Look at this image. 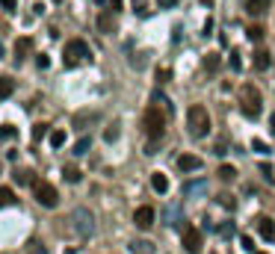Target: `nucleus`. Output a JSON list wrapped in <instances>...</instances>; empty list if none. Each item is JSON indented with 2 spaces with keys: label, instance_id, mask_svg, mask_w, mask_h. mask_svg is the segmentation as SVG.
<instances>
[{
  "label": "nucleus",
  "instance_id": "nucleus-24",
  "mask_svg": "<svg viewBox=\"0 0 275 254\" xmlns=\"http://www.w3.org/2000/svg\"><path fill=\"white\" fill-rule=\"evenodd\" d=\"M216 201L222 204L225 210H237V198H234V195H231V192H222V195H219V198H216Z\"/></svg>",
  "mask_w": 275,
  "mask_h": 254
},
{
  "label": "nucleus",
  "instance_id": "nucleus-34",
  "mask_svg": "<svg viewBox=\"0 0 275 254\" xmlns=\"http://www.w3.org/2000/svg\"><path fill=\"white\" fill-rule=\"evenodd\" d=\"M260 174H263V177H266L269 184H272V180H275V169H272V166H269V163H263V166H260Z\"/></svg>",
  "mask_w": 275,
  "mask_h": 254
},
{
  "label": "nucleus",
  "instance_id": "nucleus-4",
  "mask_svg": "<svg viewBox=\"0 0 275 254\" xmlns=\"http://www.w3.org/2000/svg\"><path fill=\"white\" fill-rule=\"evenodd\" d=\"M89 56H92V51H89L86 42L83 39H71V42H65V51H62V65L74 68L80 62H89Z\"/></svg>",
  "mask_w": 275,
  "mask_h": 254
},
{
  "label": "nucleus",
  "instance_id": "nucleus-25",
  "mask_svg": "<svg viewBox=\"0 0 275 254\" xmlns=\"http://www.w3.org/2000/svg\"><path fill=\"white\" fill-rule=\"evenodd\" d=\"M65 145V130H53L51 133V148H62Z\"/></svg>",
  "mask_w": 275,
  "mask_h": 254
},
{
  "label": "nucleus",
  "instance_id": "nucleus-28",
  "mask_svg": "<svg viewBox=\"0 0 275 254\" xmlns=\"http://www.w3.org/2000/svg\"><path fill=\"white\" fill-rule=\"evenodd\" d=\"M231 71H243V59H240V51H231V59H228Z\"/></svg>",
  "mask_w": 275,
  "mask_h": 254
},
{
  "label": "nucleus",
  "instance_id": "nucleus-37",
  "mask_svg": "<svg viewBox=\"0 0 275 254\" xmlns=\"http://www.w3.org/2000/svg\"><path fill=\"white\" fill-rule=\"evenodd\" d=\"M0 6H3V12H15V9H18V0H0Z\"/></svg>",
  "mask_w": 275,
  "mask_h": 254
},
{
  "label": "nucleus",
  "instance_id": "nucleus-36",
  "mask_svg": "<svg viewBox=\"0 0 275 254\" xmlns=\"http://www.w3.org/2000/svg\"><path fill=\"white\" fill-rule=\"evenodd\" d=\"M12 136H15V127H12V124H3V127H0V139H12Z\"/></svg>",
  "mask_w": 275,
  "mask_h": 254
},
{
  "label": "nucleus",
  "instance_id": "nucleus-47",
  "mask_svg": "<svg viewBox=\"0 0 275 254\" xmlns=\"http://www.w3.org/2000/svg\"><path fill=\"white\" fill-rule=\"evenodd\" d=\"M53 3H62V0H53Z\"/></svg>",
  "mask_w": 275,
  "mask_h": 254
},
{
  "label": "nucleus",
  "instance_id": "nucleus-43",
  "mask_svg": "<svg viewBox=\"0 0 275 254\" xmlns=\"http://www.w3.org/2000/svg\"><path fill=\"white\" fill-rule=\"evenodd\" d=\"M269 124H272V133H275V113L269 116Z\"/></svg>",
  "mask_w": 275,
  "mask_h": 254
},
{
  "label": "nucleus",
  "instance_id": "nucleus-21",
  "mask_svg": "<svg viewBox=\"0 0 275 254\" xmlns=\"http://www.w3.org/2000/svg\"><path fill=\"white\" fill-rule=\"evenodd\" d=\"M15 92V80H9V77H0V98H9Z\"/></svg>",
  "mask_w": 275,
  "mask_h": 254
},
{
  "label": "nucleus",
  "instance_id": "nucleus-13",
  "mask_svg": "<svg viewBox=\"0 0 275 254\" xmlns=\"http://www.w3.org/2000/svg\"><path fill=\"white\" fill-rule=\"evenodd\" d=\"M30 53H33V39H30V35H21V39L15 42V56H18V62H21V59H27Z\"/></svg>",
  "mask_w": 275,
  "mask_h": 254
},
{
  "label": "nucleus",
  "instance_id": "nucleus-26",
  "mask_svg": "<svg viewBox=\"0 0 275 254\" xmlns=\"http://www.w3.org/2000/svg\"><path fill=\"white\" fill-rule=\"evenodd\" d=\"M252 148H255L258 154H263V157H269V154H272V148H269L263 139H252Z\"/></svg>",
  "mask_w": 275,
  "mask_h": 254
},
{
  "label": "nucleus",
  "instance_id": "nucleus-2",
  "mask_svg": "<svg viewBox=\"0 0 275 254\" xmlns=\"http://www.w3.org/2000/svg\"><path fill=\"white\" fill-rule=\"evenodd\" d=\"M187 130L195 139H204L210 133V113H207L201 103H192L187 110Z\"/></svg>",
  "mask_w": 275,
  "mask_h": 254
},
{
  "label": "nucleus",
  "instance_id": "nucleus-17",
  "mask_svg": "<svg viewBox=\"0 0 275 254\" xmlns=\"http://www.w3.org/2000/svg\"><path fill=\"white\" fill-rule=\"evenodd\" d=\"M12 177H15L18 187H30V184H36V177H33V171L30 169H15L12 171Z\"/></svg>",
  "mask_w": 275,
  "mask_h": 254
},
{
  "label": "nucleus",
  "instance_id": "nucleus-11",
  "mask_svg": "<svg viewBox=\"0 0 275 254\" xmlns=\"http://www.w3.org/2000/svg\"><path fill=\"white\" fill-rule=\"evenodd\" d=\"M269 65H272V59H269V51L258 48V51L252 53V68H255V71H266Z\"/></svg>",
  "mask_w": 275,
  "mask_h": 254
},
{
  "label": "nucleus",
  "instance_id": "nucleus-23",
  "mask_svg": "<svg viewBox=\"0 0 275 254\" xmlns=\"http://www.w3.org/2000/svg\"><path fill=\"white\" fill-rule=\"evenodd\" d=\"M89 148H92V136H80V139H77V145H74V154L80 157V154H86Z\"/></svg>",
  "mask_w": 275,
  "mask_h": 254
},
{
  "label": "nucleus",
  "instance_id": "nucleus-38",
  "mask_svg": "<svg viewBox=\"0 0 275 254\" xmlns=\"http://www.w3.org/2000/svg\"><path fill=\"white\" fill-rule=\"evenodd\" d=\"M240 245H243V251H255V239H252V237H243Z\"/></svg>",
  "mask_w": 275,
  "mask_h": 254
},
{
  "label": "nucleus",
  "instance_id": "nucleus-41",
  "mask_svg": "<svg viewBox=\"0 0 275 254\" xmlns=\"http://www.w3.org/2000/svg\"><path fill=\"white\" fill-rule=\"evenodd\" d=\"M36 65H39V68H42V71H45V68L51 65V59H48V56L42 53V56H36Z\"/></svg>",
  "mask_w": 275,
  "mask_h": 254
},
{
  "label": "nucleus",
  "instance_id": "nucleus-3",
  "mask_svg": "<svg viewBox=\"0 0 275 254\" xmlns=\"http://www.w3.org/2000/svg\"><path fill=\"white\" fill-rule=\"evenodd\" d=\"M166 119H169V113H166L163 106L151 103V106L145 110V116H142V127H145V133L151 136V139H160V136L166 133Z\"/></svg>",
  "mask_w": 275,
  "mask_h": 254
},
{
  "label": "nucleus",
  "instance_id": "nucleus-12",
  "mask_svg": "<svg viewBox=\"0 0 275 254\" xmlns=\"http://www.w3.org/2000/svg\"><path fill=\"white\" fill-rule=\"evenodd\" d=\"M243 9H246L252 18H258L269 9V0H243Z\"/></svg>",
  "mask_w": 275,
  "mask_h": 254
},
{
  "label": "nucleus",
  "instance_id": "nucleus-30",
  "mask_svg": "<svg viewBox=\"0 0 275 254\" xmlns=\"http://www.w3.org/2000/svg\"><path fill=\"white\" fill-rule=\"evenodd\" d=\"M166 219H169V228H181V216H178V210H166Z\"/></svg>",
  "mask_w": 275,
  "mask_h": 254
},
{
  "label": "nucleus",
  "instance_id": "nucleus-33",
  "mask_svg": "<svg viewBox=\"0 0 275 254\" xmlns=\"http://www.w3.org/2000/svg\"><path fill=\"white\" fill-rule=\"evenodd\" d=\"M219 237H222V239H231V237H234V222H225L222 228H219Z\"/></svg>",
  "mask_w": 275,
  "mask_h": 254
},
{
  "label": "nucleus",
  "instance_id": "nucleus-29",
  "mask_svg": "<svg viewBox=\"0 0 275 254\" xmlns=\"http://www.w3.org/2000/svg\"><path fill=\"white\" fill-rule=\"evenodd\" d=\"M104 139H107V142H116V139H119V124H116V121L104 130Z\"/></svg>",
  "mask_w": 275,
  "mask_h": 254
},
{
  "label": "nucleus",
  "instance_id": "nucleus-44",
  "mask_svg": "<svg viewBox=\"0 0 275 254\" xmlns=\"http://www.w3.org/2000/svg\"><path fill=\"white\" fill-rule=\"evenodd\" d=\"M92 3H98V6H104V3H107V0H92Z\"/></svg>",
  "mask_w": 275,
  "mask_h": 254
},
{
  "label": "nucleus",
  "instance_id": "nucleus-14",
  "mask_svg": "<svg viewBox=\"0 0 275 254\" xmlns=\"http://www.w3.org/2000/svg\"><path fill=\"white\" fill-rule=\"evenodd\" d=\"M151 189H154L157 195H166L169 192V177L163 171H151Z\"/></svg>",
  "mask_w": 275,
  "mask_h": 254
},
{
  "label": "nucleus",
  "instance_id": "nucleus-16",
  "mask_svg": "<svg viewBox=\"0 0 275 254\" xmlns=\"http://www.w3.org/2000/svg\"><path fill=\"white\" fill-rule=\"evenodd\" d=\"M201 68H204V74H216L219 71V53L216 51H210V53H204V59H201Z\"/></svg>",
  "mask_w": 275,
  "mask_h": 254
},
{
  "label": "nucleus",
  "instance_id": "nucleus-27",
  "mask_svg": "<svg viewBox=\"0 0 275 254\" xmlns=\"http://www.w3.org/2000/svg\"><path fill=\"white\" fill-rule=\"evenodd\" d=\"M204 189H207L204 180H201V184H187V187H184V195H198V192H204Z\"/></svg>",
  "mask_w": 275,
  "mask_h": 254
},
{
  "label": "nucleus",
  "instance_id": "nucleus-20",
  "mask_svg": "<svg viewBox=\"0 0 275 254\" xmlns=\"http://www.w3.org/2000/svg\"><path fill=\"white\" fill-rule=\"evenodd\" d=\"M15 201H18V198H15V192H12V189L0 187V207H12Z\"/></svg>",
  "mask_w": 275,
  "mask_h": 254
},
{
  "label": "nucleus",
  "instance_id": "nucleus-18",
  "mask_svg": "<svg viewBox=\"0 0 275 254\" xmlns=\"http://www.w3.org/2000/svg\"><path fill=\"white\" fill-rule=\"evenodd\" d=\"M130 251L133 254H154V245H151L148 239H136V242H130Z\"/></svg>",
  "mask_w": 275,
  "mask_h": 254
},
{
  "label": "nucleus",
  "instance_id": "nucleus-31",
  "mask_svg": "<svg viewBox=\"0 0 275 254\" xmlns=\"http://www.w3.org/2000/svg\"><path fill=\"white\" fill-rule=\"evenodd\" d=\"M249 39H252V42H260V39H263V27H260V24H252V27H249Z\"/></svg>",
  "mask_w": 275,
  "mask_h": 254
},
{
  "label": "nucleus",
  "instance_id": "nucleus-46",
  "mask_svg": "<svg viewBox=\"0 0 275 254\" xmlns=\"http://www.w3.org/2000/svg\"><path fill=\"white\" fill-rule=\"evenodd\" d=\"M255 254H266V251H255Z\"/></svg>",
  "mask_w": 275,
  "mask_h": 254
},
{
  "label": "nucleus",
  "instance_id": "nucleus-15",
  "mask_svg": "<svg viewBox=\"0 0 275 254\" xmlns=\"http://www.w3.org/2000/svg\"><path fill=\"white\" fill-rule=\"evenodd\" d=\"M258 234L263 239H275V222L269 216H258Z\"/></svg>",
  "mask_w": 275,
  "mask_h": 254
},
{
  "label": "nucleus",
  "instance_id": "nucleus-35",
  "mask_svg": "<svg viewBox=\"0 0 275 254\" xmlns=\"http://www.w3.org/2000/svg\"><path fill=\"white\" fill-rule=\"evenodd\" d=\"M42 136H48V124H36V127H33V139H36V142H39Z\"/></svg>",
  "mask_w": 275,
  "mask_h": 254
},
{
  "label": "nucleus",
  "instance_id": "nucleus-7",
  "mask_svg": "<svg viewBox=\"0 0 275 254\" xmlns=\"http://www.w3.org/2000/svg\"><path fill=\"white\" fill-rule=\"evenodd\" d=\"M71 222H74V231H77L80 237H89V234L95 231V225H92V213H89V210H83V207L71 213Z\"/></svg>",
  "mask_w": 275,
  "mask_h": 254
},
{
  "label": "nucleus",
  "instance_id": "nucleus-1",
  "mask_svg": "<svg viewBox=\"0 0 275 254\" xmlns=\"http://www.w3.org/2000/svg\"><path fill=\"white\" fill-rule=\"evenodd\" d=\"M240 110L246 119H260V113H263V95H260L258 86L246 83L240 89Z\"/></svg>",
  "mask_w": 275,
  "mask_h": 254
},
{
  "label": "nucleus",
  "instance_id": "nucleus-9",
  "mask_svg": "<svg viewBox=\"0 0 275 254\" xmlns=\"http://www.w3.org/2000/svg\"><path fill=\"white\" fill-rule=\"evenodd\" d=\"M98 30L101 33H116V9H104L98 15Z\"/></svg>",
  "mask_w": 275,
  "mask_h": 254
},
{
  "label": "nucleus",
  "instance_id": "nucleus-8",
  "mask_svg": "<svg viewBox=\"0 0 275 254\" xmlns=\"http://www.w3.org/2000/svg\"><path fill=\"white\" fill-rule=\"evenodd\" d=\"M154 207H148V204H145V207H136V213H133V225H136L139 231H148V228H151V225H154Z\"/></svg>",
  "mask_w": 275,
  "mask_h": 254
},
{
  "label": "nucleus",
  "instance_id": "nucleus-40",
  "mask_svg": "<svg viewBox=\"0 0 275 254\" xmlns=\"http://www.w3.org/2000/svg\"><path fill=\"white\" fill-rule=\"evenodd\" d=\"M213 154H216V157L228 154V145H225V142H216V145H213Z\"/></svg>",
  "mask_w": 275,
  "mask_h": 254
},
{
  "label": "nucleus",
  "instance_id": "nucleus-22",
  "mask_svg": "<svg viewBox=\"0 0 275 254\" xmlns=\"http://www.w3.org/2000/svg\"><path fill=\"white\" fill-rule=\"evenodd\" d=\"M219 177H222L225 184H231V180L237 177V169H234V166H228V163H222V166H219Z\"/></svg>",
  "mask_w": 275,
  "mask_h": 254
},
{
  "label": "nucleus",
  "instance_id": "nucleus-5",
  "mask_svg": "<svg viewBox=\"0 0 275 254\" xmlns=\"http://www.w3.org/2000/svg\"><path fill=\"white\" fill-rule=\"evenodd\" d=\"M33 195H36V201L42 204V207H48V210H53V207L59 204V192H56V187L48 184V180H36Z\"/></svg>",
  "mask_w": 275,
  "mask_h": 254
},
{
  "label": "nucleus",
  "instance_id": "nucleus-42",
  "mask_svg": "<svg viewBox=\"0 0 275 254\" xmlns=\"http://www.w3.org/2000/svg\"><path fill=\"white\" fill-rule=\"evenodd\" d=\"M175 3H178V0H157V6H160V9H172Z\"/></svg>",
  "mask_w": 275,
  "mask_h": 254
},
{
  "label": "nucleus",
  "instance_id": "nucleus-45",
  "mask_svg": "<svg viewBox=\"0 0 275 254\" xmlns=\"http://www.w3.org/2000/svg\"><path fill=\"white\" fill-rule=\"evenodd\" d=\"M0 59H3V42H0Z\"/></svg>",
  "mask_w": 275,
  "mask_h": 254
},
{
  "label": "nucleus",
  "instance_id": "nucleus-19",
  "mask_svg": "<svg viewBox=\"0 0 275 254\" xmlns=\"http://www.w3.org/2000/svg\"><path fill=\"white\" fill-rule=\"evenodd\" d=\"M62 177H65L68 184H80V177H83V171L77 169V166H65V169H62Z\"/></svg>",
  "mask_w": 275,
  "mask_h": 254
},
{
  "label": "nucleus",
  "instance_id": "nucleus-39",
  "mask_svg": "<svg viewBox=\"0 0 275 254\" xmlns=\"http://www.w3.org/2000/svg\"><path fill=\"white\" fill-rule=\"evenodd\" d=\"M169 77H172V71H169V68H157V80H160V83H166Z\"/></svg>",
  "mask_w": 275,
  "mask_h": 254
},
{
  "label": "nucleus",
  "instance_id": "nucleus-32",
  "mask_svg": "<svg viewBox=\"0 0 275 254\" xmlns=\"http://www.w3.org/2000/svg\"><path fill=\"white\" fill-rule=\"evenodd\" d=\"M27 254H48V248H45V245H42L39 239H33V242L27 245Z\"/></svg>",
  "mask_w": 275,
  "mask_h": 254
},
{
  "label": "nucleus",
  "instance_id": "nucleus-6",
  "mask_svg": "<svg viewBox=\"0 0 275 254\" xmlns=\"http://www.w3.org/2000/svg\"><path fill=\"white\" fill-rule=\"evenodd\" d=\"M181 242H184V251L189 254H201V248H204V237L195 228H184L181 231Z\"/></svg>",
  "mask_w": 275,
  "mask_h": 254
},
{
  "label": "nucleus",
  "instance_id": "nucleus-10",
  "mask_svg": "<svg viewBox=\"0 0 275 254\" xmlns=\"http://www.w3.org/2000/svg\"><path fill=\"white\" fill-rule=\"evenodd\" d=\"M178 169L181 171H198L201 169V157H195V154H181V157H178Z\"/></svg>",
  "mask_w": 275,
  "mask_h": 254
}]
</instances>
